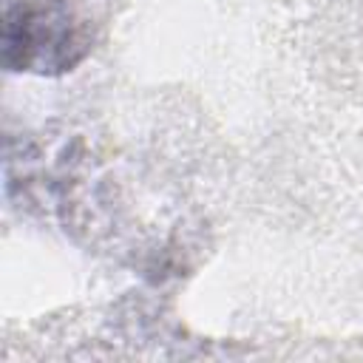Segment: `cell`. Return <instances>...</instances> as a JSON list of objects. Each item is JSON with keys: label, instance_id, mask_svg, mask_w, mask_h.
Wrapping results in <instances>:
<instances>
[{"label": "cell", "instance_id": "6da1fadb", "mask_svg": "<svg viewBox=\"0 0 363 363\" xmlns=\"http://www.w3.org/2000/svg\"><path fill=\"white\" fill-rule=\"evenodd\" d=\"M3 54L11 68H71L85 45L71 17L62 9L45 6H17L6 11L3 26Z\"/></svg>", "mask_w": 363, "mask_h": 363}]
</instances>
